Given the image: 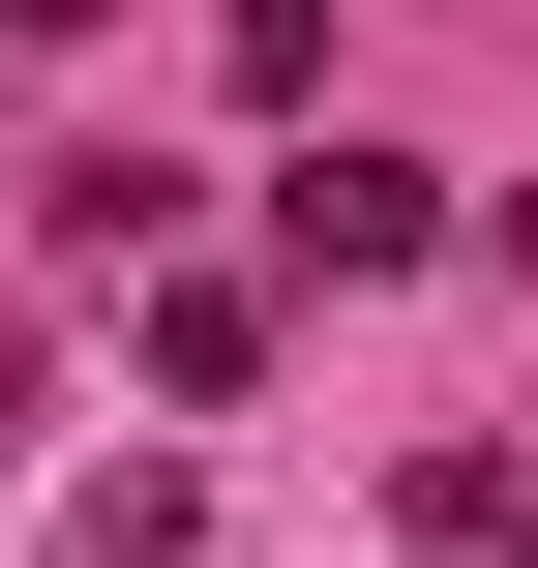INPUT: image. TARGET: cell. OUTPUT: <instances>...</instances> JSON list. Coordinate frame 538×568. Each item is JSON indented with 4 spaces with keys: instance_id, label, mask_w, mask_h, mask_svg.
<instances>
[{
    "instance_id": "6da1fadb",
    "label": "cell",
    "mask_w": 538,
    "mask_h": 568,
    "mask_svg": "<svg viewBox=\"0 0 538 568\" xmlns=\"http://www.w3.org/2000/svg\"><path fill=\"white\" fill-rule=\"evenodd\" d=\"M270 210H300V270H419V240H449L419 150H329V180H270Z\"/></svg>"
},
{
    "instance_id": "3957f363",
    "label": "cell",
    "mask_w": 538,
    "mask_h": 568,
    "mask_svg": "<svg viewBox=\"0 0 538 568\" xmlns=\"http://www.w3.org/2000/svg\"><path fill=\"white\" fill-rule=\"evenodd\" d=\"M0 449H30V359H0Z\"/></svg>"
},
{
    "instance_id": "7a4b0ae2",
    "label": "cell",
    "mask_w": 538,
    "mask_h": 568,
    "mask_svg": "<svg viewBox=\"0 0 538 568\" xmlns=\"http://www.w3.org/2000/svg\"><path fill=\"white\" fill-rule=\"evenodd\" d=\"M0 30H90V0H0Z\"/></svg>"
}]
</instances>
